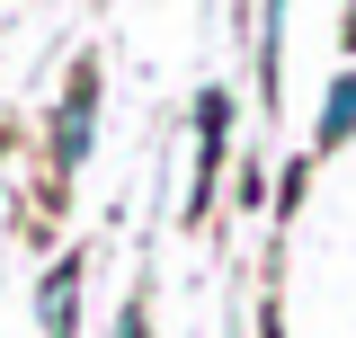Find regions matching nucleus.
<instances>
[{
  "label": "nucleus",
  "mask_w": 356,
  "mask_h": 338,
  "mask_svg": "<svg viewBox=\"0 0 356 338\" xmlns=\"http://www.w3.org/2000/svg\"><path fill=\"white\" fill-rule=\"evenodd\" d=\"M89 98H98V89H89V72H81V81H72V98H63V125H54V161H63V169L89 152Z\"/></svg>",
  "instance_id": "nucleus-1"
},
{
  "label": "nucleus",
  "mask_w": 356,
  "mask_h": 338,
  "mask_svg": "<svg viewBox=\"0 0 356 338\" xmlns=\"http://www.w3.org/2000/svg\"><path fill=\"white\" fill-rule=\"evenodd\" d=\"M72 294H81V258H63V267L44 276V338H81L72 330Z\"/></svg>",
  "instance_id": "nucleus-2"
},
{
  "label": "nucleus",
  "mask_w": 356,
  "mask_h": 338,
  "mask_svg": "<svg viewBox=\"0 0 356 338\" xmlns=\"http://www.w3.org/2000/svg\"><path fill=\"white\" fill-rule=\"evenodd\" d=\"M356 134V72H339V89H330V116H321V143H348Z\"/></svg>",
  "instance_id": "nucleus-3"
}]
</instances>
